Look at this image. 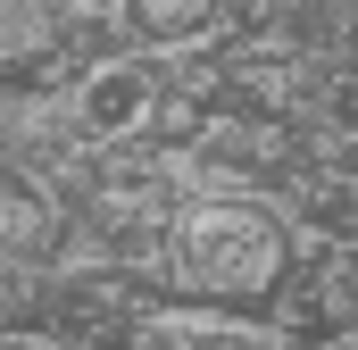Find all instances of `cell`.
I'll return each instance as SVG.
<instances>
[{
  "instance_id": "6da1fadb",
  "label": "cell",
  "mask_w": 358,
  "mask_h": 350,
  "mask_svg": "<svg viewBox=\"0 0 358 350\" xmlns=\"http://www.w3.org/2000/svg\"><path fill=\"white\" fill-rule=\"evenodd\" d=\"M183 267L208 292H259V284H275V267H283V242H275L250 209H200L183 225Z\"/></svg>"
}]
</instances>
